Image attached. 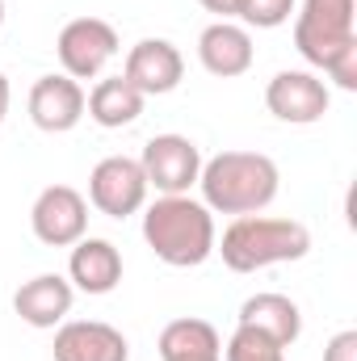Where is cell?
<instances>
[{"instance_id":"16","label":"cell","mask_w":357,"mask_h":361,"mask_svg":"<svg viewBox=\"0 0 357 361\" xmlns=\"http://www.w3.org/2000/svg\"><path fill=\"white\" fill-rule=\"evenodd\" d=\"M240 324L265 332L269 341H277L282 349H290V345L303 336V311H298V302L286 298V294H277V290H265V294L244 298Z\"/></svg>"},{"instance_id":"23","label":"cell","mask_w":357,"mask_h":361,"mask_svg":"<svg viewBox=\"0 0 357 361\" xmlns=\"http://www.w3.org/2000/svg\"><path fill=\"white\" fill-rule=\"evenodd\" d=\"M206 13H214L219 21H236L240 17V0H198Z\"/></svg>"},{"instance_id":"9","label":"cell","mask_w":357,"mask_h":361,"mask_svg":"<svg viewBox=\"0 0 357 361\" xmlns=\"http://www.w3.org/2000/svg\"><path fill=\"white\" fill-rule=\"evenodd\" d=\"M265 105L277 122H290V126H315L328 105H332V92L328 85L315 76V72H303V68H286L277 72L265 85Z\"/></svg>"},{"instance_id":"18","label":"cell","mask_w":357,"mask_h":361,"mask_svg":"<svg viewBox=\"0 0 357 361\" xmlns=\"http://www.w3.org/2000/svg\"><path fill=\"white\" fill-rule=\"evenodd\" d=\"M143 101L147 97L135 89V85H126L122 76H101L92 85L89 101H85V114H89L97 126H105V130H122V126L139 122Z\"/></svg>"},{"instance_id":"11","label":"cell","mask_w":357,"mask_h":361,"mask_svg":"<svg viewBox=\"0 0 357 361\" xmlns=\"http://www.w3.org/2000/svg\"><path fill=\"white\" fill-rule=\"evenodd\" d=\"M51 353L55 361H131V341L105 319H63Z\"/></svg>"},{"instance_id":"21","label":"cell","mask_w":357,"mask_h":361,"mask_svg":"<svg viewBox=\"0 0 357 361\" xmlns=\"http://www.w3.org/2000/svg\"><path fill=\"white\" fill-rule=\"evenodd\" d=\"M324 72H328V80H332L341 92H357V38L345 42V47L324 63Z\"/></svg>"},{"instance_id":"15","label":"cell","mask_w":357,"mask_h":361,"mask_svg":"<svg viewBox=\"0 0 357 361\" xmlns=\"http://www.w3.org/2000/svg\"><path fill=\"white\" fill-rule=\"evenodd\" d=\"M68 281L80 294H109V290H118V281H122V252L109 240H101V235L76 240L72 257H68Z\"/></svg>"},{"instance_id":"1","label":"cell","mask_w":357,"mask_h":361,"mask_svg":"<svg viewBox=\"0 0 357 361\" xmlns=\"http://www.w3.org/2000/svg\"><path fill=\"white\" fill-rule=\"evenodd\" d=\"M143 240L156 252V261L173 269H198L214 257V214L189 197V193H160L152 206H143Z\"/></svg>"},{"instance_id":"12","label":"cell","mask_w":357,"mask_h":361,"mask_svg":"<svg viewBox=\"0 0 357 361\" xmlns=\"http://www.w3.org/2000/svg\"><path fill=\"white\" fill-rule=\"evenodd\" d=\"M185 76V59L169 38H143L126 51V63H122V80L135 85L143 97H164L173 92Z\"/></svg>"},{"instance_id":"22","label":"cell","mask_w":357,"mask_h":361,"mask_svg":"<svg viewBox=\"0 0 357 361\" xmlns=\"http://www.w3.org/2000/svg\"><path fill=\"white\" fill-rule=\"evenodd\" d=\"M324 361H357V332L345 328L324 345Z\"/></svg>"},{"instance_id":"3","label":"cell","mask_w":357,"mask_h":361,"mask_svg":"<svg viewBox=\"0 0 357 361\" xmlns=\"http://www.w3.org/2000/svg\"><path fill=\"white\" fill-rule=\"evenodd\" d=\"M214 252L231 273H257L269 265L303 261L311 252V231L298 219H273V214H240L227 223L223 240H214Z\"/></svg>"},{"instance_id":"10","label":"cell","mask_w":357,"mask_h":361,"mask_svg":"<svg viewBox=\"0 0 357 361\" xmlns=\"http://www.w3.org/2000/svg\"><path fill=\"white\" fill-rule=\"evenodd\" d=\"M85 101H89V97L80 89V80H72V76H63V72H51V76H38V80H34L25 109H30V122H34L38 130H47V135H68V130L80 126Z\"/></svg>"},{"instance_id":"7","label":"cell","mask_w":357,"mask_h":361,"mask_svg":"<svg viewBox=\"0 0 357 361\" xmlns=\"http://www.w3.org/2000/svg\"><path fill=\"white\" fill-rule=\"evenodd\" d=\"M147 177L131 156H105L89 173V206L105 219H131L147 206Z\"/></svg>"},{"instance_id":"4","label":"cell","mask_w":357,"mask_h":361,"mask_svg":"<svg viewBox=\"0 0 357 361\" xmlns=\"http://www.w3.org/2000/svg\"><path fill=\"white\" fill-rule=\"evenodd\" d=\"M357 38V0H303L294 8V51L324 72V63Z\"/></svg>"},{"instance_id":"2","label":"cell","mask_w":357,"mask_h":361,"mask_svg":"<svg viewBox=\"0 0 357 361\" xmlns=\"http://www.w3.org/2000/svg\"><path fill=\"white\" fill-rule=\"evenodd\" d=\"M202 206L210 214H261L282 189V173L265 152H219L198 173Z\"/></svg>"},{"instance_id":"17","label":"cell","mask_w":357,"mask_h":361,"mask_svg":"<svg viewBox=\"0 0 357 361\" xmlns=\"http://www.w3.org/2000/svg\"><path fill=\"white\" fill-rule=\"evenodd\" d=\"M156 349H160V361H223V336L210 319L185 315L164 324Z\"/></svg>"},{"instance_id":"19","label":"cell","mask_w":357,"mask_h":361,"mask_svg":"<svg viewBox=\"0 0 357 361\" xmlns=\"http://www.w3.org/2000/svg\"><path fill=\"white\" fill-rule=\"evenodd\" d=\"M223 361H286V349L277 341H269L265 332L236 324L231 341L223 345Z\"/></svg>"},{"instance_id":"24","label":"cell","mask_w":357,"mask_h":361,"mask_svg":"<svg viewBox=\"0 0 357 361\" xmlns=\"http://www.w3.org/2000/svg\"><path fill=\"white\" fill-rule=\"evenodd\" d=\"M8 105H13V89H8V76L0 72V126H4V118H8Z\"/></svg>"},{"instance_id":"20","label":"cell","mask_w":357,"mask_h":361,"mask_svg":"<svg viewBox=\"0 0 357 361\" xmlns=\"http://www.w3.org/2000/svg\"><path fill=\"white\" fill-rule=\"evenodd\" d=\"M298 0H240V17L244 30H277L294 17Z\"/></svg>"},{"instance_id":"13","label":"cell","mask_w":357,"mask_h":361,"mask_svg":"<svg viewBox=\"0 0 357 361\" xmlns=\"http://www.w3.org/2000/svg\"><path fill=\"white\" fill-rule=\"evenodd\" d=\"M257 59V47H253V34L240 25V21H210L202 34H198V63L219 76V80H236L253 68Z\"/></svg>"},{"instance_id":"25","label":"cell","mask_w":357,"mask_h":361,"mask_svg":"<svg viewBox=\"0 0 357 361\" xmlns=\"http://www.w3.org/2000/svg\"><path fill=\"white\" fill-rule=\"evenodd\" d=\"M0 25H4V0H0Z\"/></svg>"},{"instance_id":"5","label":"cell","mask_w":357,"mask_h":361,"mask_svg":"<svg viewBox=\"0 0 357 361\" xmlns=\"http://www.w3.org/2000/svg\"><path fill=\"white\" fill-rule=\"evenodd\" d=\"M55 55H59L63 76L101 80V72L118 55V30L109 21H101V17H72L55 38Z\"/></svg>"},{"instance_id":"14","label":"cell","mask_w":357,"mask_h":361,"mask_svg":"<svg viewBox=\"0 0 357 361\" xmlns=\"http://www.w3.org/2000/svg\"><path fill=\"white\" fill-rule=\"evenodd\" d=\"M72 302H76V290L59 273H38V277L21 281V290L13 294V311L30 328H59L72 315Z\"/></svg>"},{"instance_id":"8","label":"cell","mask_w":357,"mask_h":361,"mask_svg":"<svg viewBox=\"0 0 357 361\" xmlns=\"http://www.w3.org/2000/svg\"><path fill=\"white\" fill-rule=\"evenodd\" d=\"M139 169L147 177V189L156 193H189L202 173V152L185 135H156L143 143Z\"/></svg>"},{"instance_id":"6","label":"cell","mask_w":357,"mask_h":361,"mask_svg":"<svg viewBox=\"0 0 357 361\" xmlns=\"http://www.w3.org/2000/svg\"><path fill=\"white\" fill-rule=\"evenodd\" d=\"M30 231L47 248H72L89 235V197L72 185H47L30 206Z\"/></svg>"}]
</instances>
